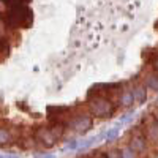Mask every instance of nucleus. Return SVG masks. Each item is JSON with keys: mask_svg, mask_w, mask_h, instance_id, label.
Returning a JSON list of instances; mask_svg holds the SVG:
<instances>
[{"mask_svg": "<svg viewBox=\"0 0 158 158\" xmlns=\"http://www.w3.org/2000/svg\"><path fill=\"white\" fill-rule=\"evenodd\" d=\"M87 111L95 118H111L115 112V106L108 97L94 95L87 101Z\"/></svg>", "mask_w": 158, "mask_h": 158, "instance_id": "1", "label": "nucleus"}, {"mask_svg": "<svg viewBox=\"0 0 158 158\" xmlns=\"http://www.w3.org/2000/svg\"><path fill=\"white\" fill-rule=\"evenodd\" d=\"M32 22V11L25 3H18V5H11L8 10V19L6 24L10 27H29Z\"/></svg>", "mask_w": 158, "mask_h": 158, "instance_id": "2", "label": "nucleus"}, {"mask_svg": "<svg viewBox=\"0 0 158 158\" xmlns=\"http://www.w3.org/2000/svg\"><path fill=\"white\" fill-rule=\"evenodd\" d=\"M67 125L76 135H85L92 130V127H94V115H92L87 109L77 111L76 114H73L68 118Z\"/></svg>", "mask_w": 158, "mask_h": 158, "instance_id": "3", "label": "nucleus"}, {"mask_svg": "<svg viewBox=\"0 0 158 158\" xmlns=\"http://www.w3.org/2000/svg\"><path fill=\"white\" fill-rule=\"evenodd\" d=\"M128 146L133 149L138 155H147L149 153V147H150V142L147 139V136L144 135V131H136V133L131 135Z\"/></svg>", "mask_w": 158, "mask_h": 158, "instance_id": "4", "label": "nucleus"}, {"mask_svg": "<svg viewBox=\"0 0 158 158\" xmlns=\"http://www.w3.org/2000/svg\"><path fill=\"white\" fill-rule=\"evenodd\" d=\"M33 136H35L36 142L41 144V146L46 147V149L54 147L56 144L59 142V139L56 138V135L52 133V128L51 127H40V128H36Z\"/></svg>", "mask_w": 158, "mask_h": 158, "instance_id": "5", "label": "nucleus"}, {"mask_svg": "<svg viewBox=\"0 0 158 158\" xmlns=\"http://www.w3.org/2000/svg\"><path fill=\"white\" fill-rule=\"evenodd\" d=\"M142 131H144V135L147 136V139L152 146L158 147V118L147 117L142 123Z\"/></svg>", "mask_w": 158, "mask_h": 158, "instance_id": "6", "label": "nucleus"}, {"mask_svg": "<svg viewBox=\"0 0 158 158\" xmlns=\"http://www.w3.org/2000/svg\"><path fill=\"white\" fill-rule=\"evenodd\" d=\"M142 82L146 84V87L152 92H158V71H155L152 67L144 71V76H142Z\"/></svg>", "mask_w": 158, "mask_h": 158, "instance_id": "7", "label": "nucleus"}, {"mask_svg": "<svg viewBox=\"0 0 158 158\" xmlns=\"http://www.w3.org/2000/svg\"><path fill=\"white\" fill-rule=\"evenodd\" d=\"M136 103V98H135V94H133V87H125L122 89V92L118 94V104L122 108H131L133 104Z\"/></svg>", "mask_w": 158, "mask_h": 158, "instance_id": "8", "label": "nucleus"}, {"mask_svg": "<svg viewBox=\"0 0 158 158\" xmlns=\"http://www.w3.org/2000/svg\"><path fill=\"white\" fill-rule=\"evenodd\" d=\"M147 90H149V89L146 87V84H144L142 81L133 85V94H135L136 103L142 104V103H146V101H147Z\"/></svg>", "mask_w": 158, "mask_h": 158, "instance_id": "9", "label": "nucleus"}, {"mask_svg": "<svg viewBox=\"0 0 158 158\" xmlns=\"http://www.w3.org/2000/svg\"><path fill=\"white\" fill-rule=\"evenodd\" d=\"M13 141V131L8 127H0V146H6Z\"/></svg>", "mask_w": 158, "mask_h": 158, "instance_id": "10", "label": "nucleus"}, {"mask_svg": "<svg viewBox=\"0 0 158 158\" xmlns=\"http://www.w3.org/2000/svg\"><path fill=\"white\" fill-rule=\"evenodd\" d=\"M67 123H65V122H60V120H57L54 125H52L51 128H52V133H54L56 135V138L60 141L62 138H63V135H65V131H67Z\"/></svg>", "mask_w": 158, "mask_h": 158, "instance_id": "11", "label": "nucleus"}, {"mask_svg": "<svg viewBox=\"0 0 158 158\" xmlns=\"http://www.w3.org/2000/svg\"><path fill=\"white\" fill-rule=\"evenodd\" d=\"M10 56V43L6 40L0 38V60H3Z\"/></svg>", "mask_w": 158, "mask_h": 158, "instance_id": "12", "label": "nucleus"}, {"mask_svg": "<svg viewBox=\"0 0 158 158\" xmlns=\"http://www.w3.org/2000/svg\"><path fill=\"white\" fill-rule=\"evenodd\" d=\"M118 135H120V128L118 127H114V128H109L108 131H106V139L108 142H114L117 138H118Z\"/></svg>", "mask_w": 158, "mask_h": 158, "instance_id": "13", "label": "nucleus"}, {"mask_svg": "<svg viewBox=\"0 0 158 158\" xmlns=\"http://www.w3.org/2000/svg\"><path fill=\"white\" fill-rule=\"evenodd\" d=\"M120 149H122V158H135V156H139L130 146H125V147H120Z\"/></svg>", "mask_w": 158, "mask_h": 158, "instance_id": "14", "label": "nucleus"}, {"mask_svg": "<svg viewBox=\"0 0 158 158\" xmlns=\"http://www.w3.org/2000/svg\"><path fill=\"white\" fill-rule=\"evenodd\" d=\"M67 149H68V150H76V149H79V139H70V141L67 142Z\"/></svg>", "mask_w": 158, "mask_h": 158, "instance_id": "15", "label": "nucleus"}, {"mask_svg": "<svg viewBox=\"0 0 158 158\" xmlns=\"http://www.w3.org/2000/svg\"><path fill=\"white\" fill-rule=\"evenodd\" d=\"M106 156H112V158H122V149H112V150L106 152Z\"/></svg>", "mask_w": 158, "mask_h": 158, "instance_id": "16", "label": "nucleus"}, {"mask_svg": "<svg viewBox=\"0 0 158 158\" xmlns=\"http://www.w3.org/2000/svg\"><path fill=\"white\" fill-rule=\"evenodd\" d=\"M10 10V5L6 0H0V15H5V13H8Z\"/></svg>", "mask_w": 158, "mask_h": 158, "instance_id": "17", "label": "nucleus"}, {"mask_svg": "<svg viewBox=\"0 0 158 158\" xmlns=\"http://www.w3.org/2000/svg\"><path fill=\"white\" fill-rule=\"evenodd\" d=\"M6 21H3L2 18H0V38H3L5 33H6Z\"/></svg>", "mask_w": 158, "mask_h": 158, "instance_id": "18", "label": "nucleus"}, {"mask_svg": "<svg viewBox=\"0 0 158 158\" xmlns=\"http://www.w3.org/2000/svg\"><path fill=\"white\" fill-rule=\"evenodd\" d=\"M150 67H152L155 71H158V56H155V57L152 59V62H150Z\"/></svg>", "mask_w": 158, "mask_h": 158, "instance_id": "19", "label": "nucleus"}, {"mask_svg": "<svg viewBox=\"0 0 158 158\" xmlns=\"http://www.w3.org/2000/svg\"><path fill=\"white\" fill-rule=\"evenodd\" d=\"M35 155L36 156H52V155H54V153H51V152H35Z\"/></svg>", "mask_w": 158, "mask_h": 158, "instance_id": "20", "label": "nucleus"}]
</instances>
